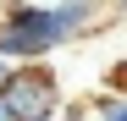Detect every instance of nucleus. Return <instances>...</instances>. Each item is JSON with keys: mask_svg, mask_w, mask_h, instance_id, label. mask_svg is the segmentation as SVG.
<instances>
[{"mask_svg": "<svg viewBox=\"0 0 127 121\" xmlns=\"http://www.w3.org/2000/svg\"><path fill=\"white\" fill-rule=\"evenodd\" d=\"M111 6V22H127V0H105Z\"/></svg>", "mask_w": 127, "mask_h": 121, "instance_id": "nucleus-6", "label": "nucleus"}, {"mask_svg": "<svg viewBox=\"0 0 127 121\" xmlns=\"http://www.w3.org/2000/svg\"><path fill=\"white\" fill-rule=\"evenodd\" d=\"M44 121H55V116H44Z\"/></svg>", "mask_w": 127, "mask_h": 121, "instance_id": "nucleus-9", "label": "nucleus"}, {"mask_svg": "<svg viewBox=\"0 0 127 121\" xmlns=\"http://www.w3.org/2000/svg\"><path fill=\"white\" fill-rule=\"evenodd\" d=\"M89 116H94V121H127V94H111V88L94 94V99H89Z\"/></svg>", "mask_w": 127, "mask_h": 121, "instance_id": "nucleus-3", "label": "nucleus"}, {"mask_svg": "<svg viewBox=\"0 0 127 121\" xmlns=\"http://www.w3.org/2000/svg\"><path fill=\"white\" fill-rule=\"evenodd\" d=\"M0 105L11 110V121H44L61 110V83L50 72V60H28V66H11L6 83H0Z\"/></svg>", "mask_w": 127, "mask_h": 121, "instance_id": "nucleus-2", "label": "nucleus"}, {"mask_svg": "<svg viewBox=\"0 0 127 121\" xmlns=\"http://www.w3.org/2000/svg\"><path fill=\"white\" fill-rule=\"evenodd\" d=\"M55 121H94V116H89V99H61Z\"/></svg>", "mask_w": 127, "mask_h": 121, "instance_id": "nucleus-4", "label": "nucleus"}, {"mask_svg": "<svg viewBox=\"0 0 127 121\" xmlns=\"http://www.w3.org/2000/svg\"><path fill=\"white\" fill-rule=\"evenodd\" d=\"M99 28H111L94 11H33V6H0V55L11 66L28 60H50L55 50L94 39Z\"/></svg>", "mask_w": 127, "mask_h": 121, "instance_id": "nucleus-1", "label": "nucleus"}, {"mask_svg": "<svg viewBox=\"0 0 127 121\" xmlns=\"http://www.w3.org/2000/svg\"><path fill=\"white\" fill-rule=\"evenodd\" d=\"M0 121H11V110H6V105H0Z\"/></svg>", "mask_w": 127, "mask_h": 121, "instance_id": "nucleus-8", "label": "nucleus"}, {"mask_svg": "<svg viewBox=\"0 0 127 121\" xmlns=\"http://www.w3.org/2000/svg\"><path fill=\"white\" fill-rule=\"evenodd\" d=\"M6 72H11V60H6V55H0V83H6Z\"/></svg>", "mask_w": 127, "mask_h": 121, "instance_id": "nucleus-7", "label": "nucleus"}, {"mask_svg": "<svg viewBox=\"0 0 127 121\" xmlns=\"http://www.w3.org/2000/svg\"><path fill=\"white\" fill-rule=\"evenodd\" d=\"M105 88H111V94H127V60H116V66L105 72Z\"/></svg>", "mask_w": 127, "mask_h": 121, "instance_id": "nucleus-5", "label": "nucleus"}]
</instances>
